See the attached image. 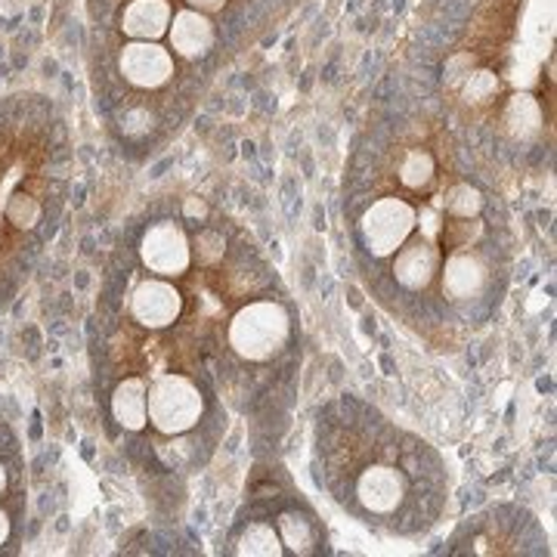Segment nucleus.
<instances>
[{"mask_svg": "<svg viewBox=\"0 0 557 557\" xmlns=\"http://www.w3.org/2000/svg\"><path fill=\"white\" fill-rule=\"evenodd\" d=\"M416 471H406L391 456L375 453L372 458H362L359 468L350 474V496L341 502L366 520V523H394L406 518L412 490H416Z\"/></svg>", "mask_w": 557, "mask_h": 557, "instance_id": "f257e3e1", "label": "nucleus"}, {"mask_svg": "<svg viewBox=\"0 0 557 557\" xmlns=\"http://www.w3.org/2000/svg\"><path fill=\"white\" fill-rule=\"evenodd\" d=\"M226 344L245 362H273L292 344L288 307L273 298L245 304L226 325Z\"/></svg>", "mask_w": 557, "mask_h": 557, "instance_id": "f03ea898", "label": "nucleus"}, {"mask_svg": "<svg viewBox=\"0 0 557 557\" xmlns=\"http://www.w3.org/2000/svg\"><path fill=\"white\" fill-rule=\"evenodd\" d=\"M205 394L196 381L180 372H161L146 391V418L161 437H183L199 428Z\"/></svg>", "mask_w": 557, "mask_h": 557, "instance_id": "7ed1b4c3", "label": "nucleus"}, {"mask_svg": "<svg viewBox=\"0 0 557 557\" xmlns=\"http://www.w3.org/2000/svg\"><path fill=\"white\" fill-rule=\"evenodd\" d=\"M418 208L403 196H384L372 201L359 218V242L372 258H394L406 239L416 233Z\"/></svg>", "mask_w": 557, "mask_h": 557, "instance_id": "20e7f679", "label": "nucleus"}, {"mask_svg": "<svg viewBox=\"0 0 557 557\" xmlns=\"http://www.w3.org/2000/svg\"><path fill=\"white\" fill-rule=\"evenodd\" d=\"M139 263L161 278H177L193 267V239L177 220L152 223L139 239Z\"/></svg>", "mask_w": 557, "mask_h": 557, "instance_id": "39448f33", "label": "nucleus"}, {"mask_svg": "<svg viewBox=\"0 0 557 557\" xmlns=\"http://www.w3.org/2000/svg\"><path fill=\"white\" fill-rule=\"evenodd\" d=\"M119 72L137 90H159L177 75V62L159 40H131L121 47Z\"/></svg>", "mask_w": 557, "mask_h": 557, "instance_id": "423d86ee", "label": "nucleus"}, {"mask_svg": "<svg viewBox=\"0 0 557 557\" xmlns=\"http://www.w3.org/2000/svg\"><path fill=\"white\" fill-rule=\"evenodd\" d=\"M183 313V295L171 278L149 276L131 292V317L149 332L171 329Z\"/></svg>", "mask_w": 557, "mask_h": 557, "instance_id": "0eeeda50", "label": "nucleus"}, {"mask_svg": "<svg viewBox=\"0 0 557 557\" xmlns=\"http://www.w3.org/2000/svg\"><path fill=\"white\" fill-rule=\"evenodd\" d=\"M440 263H443V248L440 242L424 239L421 233H412L406 245L394 255L391 263V276L397 282L403 292L416 295L424 292L440 273Z\"/></svg>", "mask_w": 557, "mask_h": 557, "instance_id": "6e6552de", "label": "nucleus"}, {"mask_svg": "<svg viewBox=\"0 0 557 557\" xmlns=\"http://www.w3.org/2000/svg\"><path fill=\"white\" fill-rule=\"evenodd\" d=\"M437 276L443 295L456 304H465V300H478L486 295L493 273L478 251L465 248V251H449V258H443Z\"/></svg>", "mask_w": 557, "mask_h": 557, "instance_id": "1a4fd4ad", "label": "nucleus"}, {"mask_svg": "<svg viewBox=\"0 0 557 557\" xmlns=\"http://www.w3.org/2000/svg\"><path fill=\"white\" fill-rule=\"evenodd\" d=\"M168 38H171V53L174 57H183L189 62L205 60L214 44H218V28L208 13H199V10H177L174 20H171V28H168Z\"/></svg>", "mask_w": 557, "mask_h": 557, "instance_id": "9d476101", "label": "nucleus"}, {"mask_svg": "<svg viewBox=\"0 0 557 557\" xmlns=\"http://www.w3.org/2000/svg\"><path fill=\"white\" fill-rule=\"evenodd\" d=\"M174 20L171 0H131L121 10L119 28L134 40H159L168 35V25Z\"/></svg>", "mask_w": 557, "mask_h": 557, "instance_id": "9b49d317", "label": "nucleus"}, {"mask_svg": "<svg viewBox=\"0 0 557 557\" xmlns=\"http://www.w3.org/2000/svg\"><path fill=\"white\" fill-rule=\"evenodd\" d=\"M493 518L496 520H474V533L468 530L465 548H456V552H468V555H527L523 536H518V530L505 533L508 520H502V511H493Z\"/></svg>", "mask_w": 557, "mask_h": 557, "instance_id": "f8f14e48", "label": "nucleus"}, {"mask_svg": "<svg viewBox=\"0 0 557 557\" xmlns=\"http://www.w3.org/2000/svg\"><path fill=\"white\" fill-rule=\"evenodd\" d=\"M146 391H149V384L139 375L119 381V387L112 391V399H109V409H112V418L119 421V428L143 431L149 424V418H146Z\"/></svg>", "mask_w": 557, "mask_h": 557, "instance_id": "ddd939ff", "label": "nucleus"}, {"mask_svg": "<svg viewBox=\"0 0 557 557\" xmlns=\"http://www.w3.org/2000/svg\"><path fill=\"white\" fill-rule=\"evenodd\" d=\"M276 533L282 539V548L292 552V555H317L319 545H322L317 520L310 518V515H304V511H295V508H288V511L278 515Z\"/></svg>", "mask_w": 557, "mask_h": 557, "instance_id": "4468645a", "label": "nucleus"}, {"mask_svg": "<svg viewBox=\"0 0 557 557\" xmlns=\"http://www.w3.org/2000/svg\"><path fill=\"white\" fill-rule=\"evenodd\" d=\"M233 555L242 557H282L285 548H282V539H278L276 527L267 523V520H248L242 527L233 545H230Z\"/></svg>", "mask_w": 557, "mask_h": 557, "instance_id": "2eb2a0df", "label": "nucleus"}, {"mask_svg": "<svg viewBox=\"0 0 557 557\" xmlns=\"http://www.w3.org/2000/svg\"><path fill=\"white\" fill-rule=\"evenodd\" d=\"M502 124H505V131L511 137L527 143V139H533L542 131V109H539V102L530 94H515L508 100V106H505V112H502Z\"/></svg>", "mask_w": 557, "mask_h": 557, "instance_id": "dca6fc26", "label": "nucleus"}, {"mask_svg": "<svg viewBox=\"0 0 557 557\" xmlns=\"http://www.w3.org/2000/svg\"><path fill=\"white\" fill-rule=\"evenodd\" d=\"M397 177L409 193H424V189H431V183L437 177V161L428 149H409L406 159L399 161Z\"/></svg>", "mask_w": 557, "mask_h": 557, "instance_id": "f3484780", "label": "nucleus"}, {"mask_svg": "<svg viewBox=\"0 0 557 557\" xmlns=\"http://www.w3.org/2000/svg\"><path fill=\"white\" fill-rule=\"evenodd\" d=\"M483 205H486L483 193H480L478 186H471V183H456V186H449V189L443 193V201H440V208H443L449 218L458 220L480 218Z\"/></svg>", "mask_w": 557, "mask_h": 557, "instance_id": "a211bd4d", "label": "nucleus"}, {"mask_svg": "<svg viewBox=\"0 0 557 557\" xmlns=\"http://www.w3.org/2000/svg\"><path fill=\"white\" fill-rule=\"evenodd\" d=\"M3 220L16 230H35L40 220H44V205H40L35 196L22 193V189H13V196L7 199V208H3Z\"/></svg>", "mask_w": 557, "mask_h": 557, "instance_id": "6ab92c4d", "label": "nucleus"}, {"mask_svg": "<svg viewBox=\"0 0 557 557\" xmlns=\"http://www.w3.org/2000/svg\"><path fill=\"white\" fill-rule=\"evenodd\" d=\"M226 255V239H223V233L214 230V226H205L199 230L196 236H193V260L205 267V270H214L220 260Z\"/></svg>", "mask_w": 557, "mask_h": 557, "instance_id": "aec40b11", "label": "nucleus"}, {"mask_svg": "<svg viewBox=\"0 0 557 557\" xmlns=\"http://www.w3.org/2000/svg\"><path fill=\"white\" fill-rule=\"evenodd\" d=\"M498 90V78L493 72L480 69V72H468V81H465V100L468 102H486L496 97Z\"/></svg>", "mask_w": 557, "mask_h": 557, "instance_id": "412c9836", "label": "nucleus"}, {"mask_svg": "<svg viewBox=\"0 0 557 557\" xmlns=\"http://www.w3.org/2000/svg\"><path fill=\"white\" fill-rule=\"evenodd\" d=\"M189 3V10H199V13H220L223 7H226V0H186Z\"/></svg>", "mask_w": 557, "mask_h": 557, "instance_id": "4be33fe9", "label": "nucleus"}, {"mask_svg": "<svg viewBox=\"0 0 557 557\" xmlns=\"http://www.w3.org/2000/svg\"><path fill=\"white\" fill-rule=\"evenodd\" d=\"M10 536H13V520H10V515L0 508V548L10 542Z\"/></svg>", "mask_w": 557, "mask_h": 557, "instance_id": "5701e85b", "label": "nucleus"}, {"mask_svg": "<svg viewBox=\"0 0 557 557\" xmlns=\"http://www.w3.org/2000/svg\"><path fill=\"white\" fill-rule=\"evenodd\" d=\"M186 214H189V218H205V214H208V208H205V201H189V205H186Z\"/></svg>", "mask_w": 557, "mask_h": 557, "instance_id": "b1692460", "label": "nucleus"}, {"mask_svg": "<svg viewBox=\"0 0 557 557\" xmlns=\"http://www.w3.org/2000/svg\"><path fill=\"white\" fill-rule=\"evenodd\" d=\"M7 483H10V480H7V468H3V461H0V496L7 493Z\"/></svg>", "mask_w": 557, "mask_h": 557, "instance_id": "393cba45", "label": "nucleus"}]
</instances>
